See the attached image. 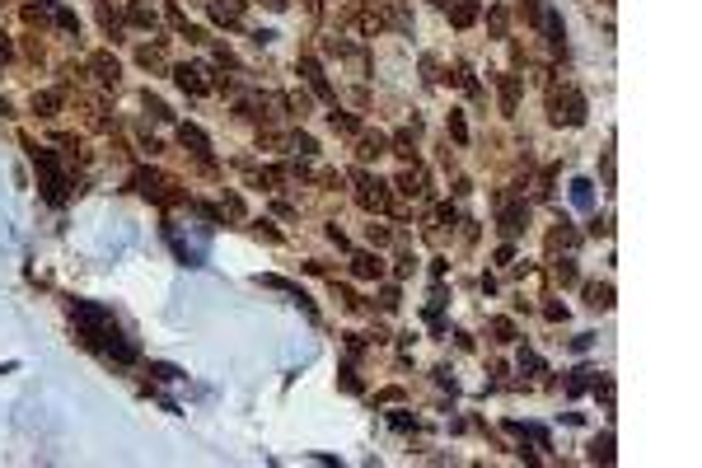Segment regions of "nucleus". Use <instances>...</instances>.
Wrapping results in <instances>:
<instances>
[{
    "label": "nucleus",
    "instance_id": "cd10ccee",
    "mask_svg": "<svg viewBox=\"0 0 702 468\" xmlns=\"http://www.w3.org/2000/svg\"><path fill=\"white\" fill-rule=\"evenodd\" d=\"M56 19H61V28H71V33H80V19L71 14V10H56Z\"/></svg>",
    "mask_w": 702,
    "mask_h": 468
},
{
    "label": "nucleus",
    "instance_id": "39448f33",
    "mask_svg": "<svg viewBox=\"0 0 702 468\" xmlns=\"http://www.w3.org/2000/svg\"><path fill=\"white\" fill-rule=\"evenodd\" d=\"M539 24H543L552 52H567V24H562V14H557V10H543V14H539Z\"/></svg>",
    "mask_w": 702,
    "mask_h": 468
},
{
    "label": "nucleus",
    "instance_id": "6e6552de",
    "mask_svg": "<svg viewBox=\"0 0 702 468\" xmlns=\"http://www.w3.org/2000/svg\"><path fill=\"white\" fill-rule=\"evenodd\" d=\"M211 14L220 24H239L244 19V0H211Z\"/></svg>",
    "mask_w": 702,
    "mask_h": 468
},
{
    "label": "nucleus",
    "instance_id": "1a4fd4ad",
    "mask_svg": "<svg viewBox=\"0 0 702 468\" xmlns=\"http://www.w3.org/2000/svg\"><path fill=\"white\" fill-rule=\"evenodd\" d=\"M520 104V75H501V113H515Z\"/></svg>",
    "mask_w": 702,
    "mask_h": 468
},
{
    "label": "nucleus",
    "instance_id": "aec40b11",
    "mask_svg": "<svg viewBox=\"0 0 702 468\" xmlns=\"http://www.w3.org/2000/svg\"><path fill=\"white\" fill-rule=\"evenodd\" d=\"M585 389H590V370H576V375H572V384H567V393L576 398V393H585Z\"/></svg>",
    "mask_w": 702,
    "mask_h": 468
},
{
    "label": "nucleus",
    "instance_id": "6ab92c4d",
    "mask_svg": "<svg viewBox=\"0 0 702 468\" xmlns=\"http://www.w3.org/2000/svg\"><path fill=\"white\" fill-rule=\"evenodd\" d=\"M33 113L52 117V113H56V94H38V99H33Z\"/></svg>",
    "mask_w": 702,
    "mask_h": 468
},
{
    "label": "nucleus",
    "instance_id": "393cba45",
    "mask_svg": "<svg viewBox=\"0 0 702 468\" xmlns=\"http://www.w3.org/2000/svg\"><path fill=\"white\" fill-rule=\"evenodd\" d=\"M492 33H496V38H506V10H501V5L492 10Z\"/></svg>",
    "mask_w": 702,
    "mask_h": 468
},
{
    "label": "nucleus",
    "instance_id": "423d86ee",
    "mask_svg": "<svg viewBox=\"0 0 702 468\" xmlns=\"http://www.w3.org/2000/svg\"><path fill=\"white\" fill-rule=\"evenodd\" d=\"M300 71H305V80H309V84H314V94H318V99H328V104H338V99H333V89H328V80H323V66H318L314 56H305V61H300Z\"/></svg>",
    "mask_w": 702,
    "mask_h": 468
},
{
    "label": "nucleus",
    "instance_id": "2f4dec72",
    "mask_svg": "<svg viewBox=\"0 0 702 468\" xmlns=\"http://www.w3.org/2000/svg\"><path fill=\"white\" fill-rule=\"evenodd\" d=\"M379 305H384V309H393V305H398V290H393V286H384V295H379Z\"/></svg>",
    "mask_w": 702,
    "mask_h": 468
},
{
    "label": "nucleus",
    "instance_id": "7c9ffc66",
    "mask_svg": "<svg viewBox=\"0 0 702 468\" xmlns=\"http://www.w3.org/2000/svg\"><path fill=\"white\" fill-rule=\"evenodd\" d=\"M370 244H389V230L384 225H370Z\"/></svg>",
    "mask_w": 702,
    "mask_h": 468
},
{
    "label": "nucleus",
    "instance_id": "c85d7f7f",
    "mask_svg": "<svg viewBox=\"0 0 702 468\" xmlns=\"http://www.w3.org/2000/svg\"><path fill=\"white\" fill-rule=\"evenodd\" d=\"M398 187H403V192H421V178H417V174H403Z\"/></svg>",
    "mask_w": 702,
    "mask_h": 468
},
{
    "label": "nucleus",
    "instance_id": "b1692460",
    "mask_svg": "<svg viewBox=\"0 0 702 468\" xmlns=\"http://www.w3.org/2000/svg\"><path fill=\"white\" fill-rule=\"evenodd\" d=\"M449 131H454V141H468V127H464L459 113H449Z\"/></svg>",
    "mask_w": 702,
    "mask_h": 468
},
{
    "label": "nucleus",
    "instance_id": "f03ea898",
    "mask_svg": "<svg viewBox=\"0 0 702 468\" xmlns=\"http://www.w3.org/2000/svg\"><path fill=\"white\" fill-rule=\"evenodd\" d=\"M28 159H33V169L43 174V197H47L52 207H61V202H66V174H61L56 155H52V150H38V145H28Z\"/></svg>",
    "mask_w": 702,
    "mask_h": 468
},
{
    "label": "nucleus",
    "instance_id": "f8f14e48",
    "mask_svg": "<svg viewBox=\"0 0 702 468\" xmlns=\"http://www.w3.org/2000/svg\"><path fill=\"white\" fill-rule=\"evenodd\" d=\"M174 75H178V84L187 89V94H207V84H202V71H197V66H178Z\"/></svg>",
    "mask_w": 702,
    "mask_h": 468
},
{
    "label": "nucleus",
    "instance_id": "f257e3e1",
    "mask_svg": "<svg viewBox=\"0 0 702 468\" xmlns=\"http://www.w3.org/2000/svg\"><path fill=\"white\" fill-rule=\"evenodd\" d=\"M75 323L84 328V342L89 347H99L104 356H113L117 365H127V361H136V347H131L122 333H117V323H113V314L104 309V305H89V300H75Z\"/></svg>",
    "mask_w": 702,
    "mask_h": 468
},
{
    "label": "nucleus",
    "instance_id": "2eb2a0df",
    "mask_svg": "<svg viewBox=\"0 0 702 468\" xmlns=\"http://www.w3.org/2000/svg\"><path fill=\"white\" fill-rule=\"evenodd\" d=\"M384 145H389L384 136H365V141H361V159H375V155H384Z\"/></svg>",
    "mask_w": 702,
    "mask_h": 468
},
{
    "label": "nucleus",
    "instance_id": "412c9836",
    "mask_svg": "<svg viewBox=\"0 0 702 468\" xmlns=\"http://www.w3.org/2000/svg\"><path fill=\"white\" fill-rule=\"evenodd\" d=\"M333 127H338V131H351V136H356V131H361V122H356V117H347V113H333Z\"/></svg>",
    "mask_w": 702,
    "mask_h": 468
},
{
    "label": "nucleus",
    "instance_id": "0eeeda50",
    "mask_svg": "<svg viewBox=\"0 0 702 468\" xmlns=\"http://www.w3.org/2000/svg\"><path fill=\"white\" fill-rule=\"evenodd\" d=\"M449 24L454 28L478 24V0H454V5H449Z\"/></svg>",
    "mask_w": 702,
    "mask_h": 468
},
{
    "label": "nucleus",
    "instance_id": "a878e982",
    "mask_svg": "<svg viewBox=\"0 0 702 468\" xmlns=\"http://www.w3.org/2000/svg\"><path fill=\"white\" fill-rule=\"evenodd\" d=\"M520 14L529 19V24H539V14H543V10H539V0H524V5H520Z\"/></svg>",
    "mask_w": 702,
    "mask_h": 468
},
{
    "label": "nucleus",
    "instance_id": "20e7f679",
    "mask_svg": "<svg viewBox=\"0 0 702 468\" xmlns=\"http://www.w3.org/2000/svg\"><path fill=\"white\" fill-rule=\"evenodd\" d=\"M136 187H141L145 197H155V202H178V192H169L174 183L159 178V174H150V169H141V174H136Z\"/></svg>",
    "mask_w": 702,
    "mask_h": 468
},
{
    "label": "nucleus",
    "instance_id": "9b49d317",
    "mask_svg": "<svg viewBox=\"0 0 702 468\" xmlns=\"http://www.w3.org/2000/svg\"><path fill=\"white\" fill-rule=\"evenodd\" d=\"M351 272H356L361 281H370V277L379 281V272H384V267H379V258H370V253H356V258H351Z\"/></svg>",
    "mask_w": 702,
    "mask_h": 468
},
{
    "label": "nucleus",
    "instance_id": "c756f323",
    "mask_svg": "<svg viewBox=\"0 0 702 468\" xmlns=\"http://www.w3.org/2000/svg\"><path fill=\"white\" fill-rule=\"evenodd\" d=\"M150 370H155L159 379H183V375H178V370H174V365H150Z\"/></svg>",
    "mask_w": 702,
    "mask_h": 468
},
{
    "label": "nucleus",
    "instance_id": "f3484780",
    "mask_svg": "<svg viewBox=\"0 0 702 468\" xmlns=\"http://www.w3.org/2000/svg\"><path fill=\"white\" fill-rule=\"evenodd\" d=\"M590 459H604V464H609V459H613V441H609V436H599V441L590 445Z\"/></svg>",
    "mask_w": 702,
    "mask_h": 468
},
{
    "label": "nucleus",
    "instance_id": "ddd939ff",
    "mask_svg": "<svg viewBox=\"0 0 702 468\" xmlns=\"http://www.w3.org/2000/svg\"><path fill=\"white\" fill-rule=\"evenodd\" d=\"M89 66H94V75L104 80V84H117V61H113L108 52H99L94 61H89Z\"/></svg>",
    "mask_w": 702,
    "mask_h": 468
},
{
    "label": "nucleus",
    "instance_id": "5701e85b",
    "mask_svg": "<svg viewBox=\"0 0 702 468\" xmlns=\"http://www.w3.org/2000/svg\"><path fill=\"white\" fill-rule=\"evenodd\" d=\"M557 281H567V286L576 281V267H572V258H562V262H557Z\"/></svg>",
    "mask_w": 702,
    "mask_h": 468
},
{
    "label": "nucleus",
    "instance_id": "a211bd4d",
    "mask_svg": "<svg viewBox=\"0 0 702 468\" xmlns=\"http://www.w3.org/2000/svg\"><path fill=\"white\" fill-rule=\"evenodd\" d=\"M492 333H496V342H511L515 338V323L511 318H492Z\"/></svg>",
    "mask_w": 702,
    "mask_h": 468
},
{
    "label": "nucleus",
    "instance_id": "4468645a",
    "mask_svg": "<svg viewBox=\"0 0 702 468\" xmlns=\"http://www.w3.org/2000/svg\"><path fill=\"white\" fill-rule=\"evenodd\" d=\"M524 225H529V211H524V207H515V211L501 215V230H506V234H520Z\"/></svg>",
    "mask_w": 702,
    "mask_h": 468
},
{
    "label": "nucleus",
    "instance_id": "7ed1b4c3",
    "mask_svg": "<svg viewBox=\"0 0 702 468\" xmlns=\"http://www.w3.org/2000/svg\"><path fill=\"white\" fill-rule=\"evenodd\" d=\"M552 122L581 127V122H585V99H581L576 89H557V94H552Z\"/></svg>",
    "mask_w": 702,
    "mask_h": 468
},
{
    "label": "nucleus",
    "instance_id": "473e14b6",
    "mask_svg": "<svg viewBox=\"0 0 702 468\" xmlns=\"http://www.w3.org/2000/svg\"><path fill=\"white\" fill-rule=\"evenodd\" d=\"M262 5H267V10H286V0H262Z\"/></svg>",
    "mask_w": 702,
    "mask_h": 468
},
{
    "label": "nucleus",
    "instance_id": "9d476101",
    "mask_svg": "<svg viewBox=\"0 0 702 468\" xmlns=\"http://www.w3.org/2000/svg\"><path fill=\"white\" fill-rule=\"evenodd\" d=\"M178 141H183V145H192V150H197V155L207 159V150H211V141H207V131H202V127H178Z\"/></svg>",
    "mask_w": 702,
    "mask_h": 468
},
{
    "label": "nucleus",
    "instance_id": "f704fd0d",
    "mask_svg": "<svg viewBox=\"0 0 702 468\" xmlns=\"http://www.w3.org/2000/svg\"><path fill=\"white\" fill-rule=\"evenodd\" d=\"M431 5H445V0H431Z\"/></svg>",
    "mask_w": 702,
    "mask_h": 468
},
{
    "label": "nucleus",
    "instance_id": "bb28decb",
    "mask_svg": "<svg viewBox=\"0 0 702 468\" xmlns=\"http://www.w3.org/2000/svg\"><path fill=\"white\" fill-rule=\"evenodd\" d=\"M131 24H141V28H155V14H150V10H131Z\"/></svg>",
    "mask_w": 702,
    "mask_h": 468
},
{
    "label": "nucleus",
    "instance_id": "4be33fe9",
    "mask_svg": "<svg viewBox=\"0 0 702 468\" xmlns=\"http://www.w3.org/2000/svg\"><path fill=\"white\" fill-rule=\"evenodd\" d=\"M572 197H576V207H590V183H585V178L572 183Z\"/></svg>",
    "mask_w": 702,
    "mask_h": 468
},
{
    "label": "nucleus",
    "instance_id": "72a5a7b5",
    "mask_svg": "<svg viewBox=\"0 0 702 468\" xmlns=\"http://www.w3.org/2000/svg\"><path fill=\"white\" fill-rule=\"evenodd\" d=\"M5 52H10V47H5V43H0V66H5Z\"/></svg>",
    "mask_w": 702,
    "mask_h": 468
},
{
    "label": "nucleus",
    "instance_id": "dca6fc26",
    "mask_svg": "<svg viewBox=\"0 0 702 468\" xmlns=\"http://www.w3.org/2000/svg\"><path fill=\"white\" fill-rule=\"evenodd\" d=\"M590 305L595 309H609L613 305V286H590Z\"/></svg>",
    "mask_w": 702,
    "mask_h": 468
}]
</instances>
